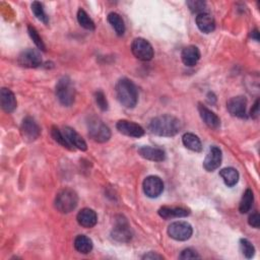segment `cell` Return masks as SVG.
Here are the masks:
<instances>
[{"mask_svg": "<svg viewBox=\"0 0 260 260\" xmlns=\"http://www.w3.org/2000/svg\"><path fill=\"white\" fill-rule=\"evenodd\" d=\"M138 153L143 158L152 161H162L166 158L165 150L157 147L141 146L138 148Z\"/></svg>", "mask_w": 260, "mask_h": 260, "instance_id": "obj_19", "label": "cell"}, {"mask_svg": "<svg viewBox=\"0 0 260 260\" xmlns=\"http://www.w3.org/2000/svg\"><path fill=\"white\" fill-rule=\"evenodd\" d=\"M197 27L204 34H209L215 28V20L214 18L207 12L199 13L195 18Z\"/></svg>", "mask_w": 260, "mask_h": 260, "instance_id": "obj_22", "label": "cell"}, {"mask_svg": "<svg viewBox=\"0 0 260 260\" xmlns=\"http://www.w3.org/2000/svg\"><path fill=\"white\" fill-rule=\"evenodd\" d=\"M116 98L119 103L127 109H132L138 101V92L136 85L128 78H121L115 86Z\"/></svg>", "mask_w": 260, "mask_h": 260, "instance_id": "obj_2", "label": "cell"}, {"mask_svg": "<svg viewBox=\"0 0 260 260\" xmlns=\"http://www.w3.org/2000/svg\"><path fill=\"white\" fill-rule=\"evenodd\" d=\"M54 204L59 212L69 213L74 210L78 204L77 193L70 188H64L57 193Z\"/></svg>", "mask_w": 260, "mask_h": 260, "instance_id": "obj_3", "label": "cell"}, {"mask_svg": "<svg viewBox=\"0 0 260 260\" xmlns=\"http://www.w3.org/2000/svg\"><path fill=\"white\" fill-rule=\"evenodd\" d=\"M51 135H52V137L54 138V140H55L56 142H58L60 145H62L63 147L67 148V149H69V150H73V149H74V148L70 145V143L67 141V139L65 138L63 132H62L59 128H57L56 126H53V127L51 128Z\"/></svg>", "mask_w": 260, "mask_h": 260, "instance_id": "obj_29", "label": "cell"}, {"mask_svg": "<svg viewBox=\"0 0 260 260\" xmlns=\"http://www.w3.org/2000/svg\"><path fill=\"white\" fill-rule=\"evenodd\" d=\"M144 194L149 198L158 197L164 191V182L157 176H148L142 183Z\"/></svg>", "mask_w": 260, "mask_h": 260, "instance_id": "obj_9", "label": "cell"}, {"mask_svg": "<svg viewBox=\"0 0 260 260\" xmlns=\"http://www.w3.org/2000/svg\"><path fill=\"white\" fill-rule=\"evenodd\" d=\"M259 115V100H256L255 104L253 105L251 111H250V116L253 118V119H256Z\"/></svg>", "mask_w": 260, "mask_h": 260, "instance_id": "obj_37", "label": "cell"}, {"mask_svg": "<svg viewBox=\"0 0 260 260\" xmlns=\"http://www.w3.org/2000/svg\"><path fill=\"white\" fill-rule=\"evenodd\" d=\"M248 222L251 226L255 228V229H259L260 226V215L258 212H254L249 216Z\"/></svg>", "mask_w": 260, "mask_h": 260, "instance_id": "obj_36", "label": "cell"}, {"mask_svg": "<svg viewBox=\"0 0 260 260\" xmlns=\"http://www.w3.org/2000/svg\"><path fill=\"white\" fill-rule=\"evenodd\" d=\"M112 238L118 242L127 243L132 239V231L126 218L118 216L115 226L112 231Z\"/></svg>", "mask_w": 260, "mask_h": 260, "instance_id": "obj_8", "label": "cell"}, {"mask_svg": "<svg viewBox=\"0 0 260 260\" xmlns=\"http://www.w3.org/2000/svg\"><path fill=\"white\" fill-rule=\"evenodd\" d=\"M221 150L219 147L212 145L209 147L208 152L203 160V168L207 172H213L215 171L221 164Z\"/></svg>", "mask_w": 260, "mask_h": 260, "instance_id": "obj_14", "label": "cell"}, {"mask_svg": "<svg viewBox=\"0 0 260 260\" xmlns=\"http://www.w3.org/2000/svg\"><path fill=\"white\" fill-rule=\"evenodd\" d=\"M31 11L32 13L35 14V16L40 20L42 21L43 23L47 24L49 22V17L47 16L45 10H44V7H43V4L38 2V1H35L31 3Z\"/></svg>", "mask_w": 260, "mask_h": 260, "instance_id": "obj_30", "label": "cell"}, {"mask_svg": "<svg viewBox=\"0 0 260 260\" xmlns=\"http://www.w3.org/2000/svg\"><path fill=\"white\" fill-rule=\"evenodd\" d=\"M27 31H28V35H29L30 39L34 41L35 45H36L40 50H42V51L45 52V51H46V46H45V44H44L42 38L40 37L38 30H37L34 26L28 25V26H27Z\"/></svg>", "mask_w": 260, "mask_h": 260, "instance_id": "obj_32", "label": "cell"}, {"mask_svg": "<svg viewBox=\"0 0 260 260\" xmlns=\"http://www.w3.org/2000/svg\"><path fill=\"white\" fill-rule=\"evenodd\" d=\"M17 62L22 67L36 68L42 64V56L36 49L28 48L19 54Z\"/></svg>", "mask_w": 260, "mask_h": 260, "instance_id": "obj_11", "label": "cell"}, {"mask_svg": "<svg viewBox=\"0 0 260 260\" xmlns=\"http://www.w3.org/2000/svg\"><path fill=\"white\" fill-rule=\"evenodd\" d=\"M229 113L237 118H245L247 110V100L243 95H237L230 99L226 103Z\"/></svg>", "mask_w": 260, "mask_h": 260, "instance_id": "obj_12", "label": "cell"}, {"mask_svg": "<svg viewBox=\"0 0 260 260\" xmlns=\"http://www.w3.org/2000/svg\"><path fill=\"white\" fill-rule=\"evenodd\" d=\"M192 234L193 229L187 221H174L168 226V235L176 241H187Z\"/></svg>", "mask_w": 260, "mask_h": 260, "instance_id": "obj_7", "label": "cell"}, {"mask_svg": "<svg viewBox=\"0 0 260 260\" xmlns=\"http://www.w3.org/2000/svg\"><path fill=\"white\" fill-rule=\"evenodd\" d=\"M131 52L141 61H149L154 55L152 46L143 38H136L133 40L131 44Z\"/></svg>", "mask_w": 260, "mask_h": 260, "instance_id": "obj_6", "label": "cell"}, {"mask_svg": "<svg viewBox=\"0 0 260 260\" xmlns=\"http://www.w3.org/2000/svg\"><path fill=\"white\" fill-rule=\"evenodd\" d=\"M89 137L100 143L107 142L111 138L110 128L99 118L92 117L87 123Z\"/></svg>", "mask_w": 260, "mask_h": 260, "instance_id": "obj_5", "label": "cell"}, {"mask_svg": "<svg viewBox=\"0 0 260 260\" xmlns=\"http://www.w3.org/2000/svg\"><path fill=\"white\" fill-rule=\"evenodd\" d=\"M76 219H77V222L79 223V225H81L85 229H90L96 224L98 215L93 209L85 207L78 211V213L76 215Z\"/></svg>", "mask_w": 260, "mask_h": 260, "instance_id": "obj_15", "label": "cell"}, {"mask_svg": "<svg viewBox=\"0 0 260 260\" xmlns=\"http://www.w3.org/2000/svg\"><path fill=\"white\" fill-rule=\"evenodd\" d=\"M20 133L26 141H35L41 134V128L34 118L27 116L21 122Z\"/></svg>", "mask_w": 260, "mask_h": 260, "instance_id": "obj_10", "label": "cell"}, {"mask_svg": "<svg viewBox=\"0 0 260 260\" xmlns=\"http://www.w3.org/2000/svg\"><path fill=\"white\" fill-rule=\"evenodd\" d=\"M187 5L189 7V9L196 14L199 13H203L206 12L205 11V7H206V3L204 1H200V0H192V1H187Z\"/></svg>", "mask_w": 260, "mask_h": 260, "instance_id": "obj_33", "label": "cell"}, {"mask_svg": "<svg viewBox=\"0 0 260 260\" xmlns=\"http://www.w3.org/2000/svg\"><path fill=\"white\" fill-rule=\"evenodd\" d=\"M116 128L120 133L129 137L139 138L144 135V129L140 125L128 120L118 121L116 124Z\"/></svg>", "mask_w": 260, "mask_h": 260, "instance_id": "obj_13", "label": "cell"}, {"mask_svg": "<svg viewBox=\"0 0 260 260\" xmlns=\"http://www.w3.org/2000/svg\"><path fill=\"white\" fill-rule=\"evenodd\" d=\"M108 21L111 26L115 29L118 36H122L125 32V23L123 18L116 12H110L108 14Z\"/></svg>", "mask_w": 260, "mask_h": 260, "instance_id": "obj_26", "label": "cell"}, {"mask_svg": "<svg viewBox=\"0 0 260 260\" xmlns=\"http://www.w3.org/2000/svg\"><path fill=\"white\" fill-rule=\"evenodd\" d=\"M253 201H254L253 191L250 188H247L242 196L241 201H240V205H239L240 212L247 213L251 209V207L253 205Z\"/></svg>", "mask_w": 260, "mask_h": 260, "instance_id": "obj_27", "label": "cell"}, {"mask_svg": "<svg viewBox=\"0 0 260 260\" xmlns=\"http://www.w3.org/2000/svg\"><path fill=\"white\" fill-rule=\"evenodd\" d=\"M183 144L190 150L200 152L202 150V144L199 137L193 133H185L182 137Z\"/></svg>", "mask_w": 260, "mask_h": 260, "instance_id": "obj_24", "label": "cell"}, {"mask_svg": "<svg viewBox=\"0 0 260 260\" xmlns=\"http://www.w3.org/2000/svg\"><path fill=\"white\" fill-rule=\"evenodd\" d=\"M55 93L61 105L70 107L75 100V88L72 80L68 76L61 77L56 83Z\"/></svg>", "mask_w": 260, "mask_h": 260, "instance_id": "obj_4", "label": "cell"}, {"mask_svg": "<svg viewBox=\"0 0 260 260\" xmlns=\"http://www.w3.org/2000/svg\"><path fill=\"white\" fill-rule=\"evenodd\" d=\"M0 104L1 108L6 113H12L17 106L16 98L14 93L6 87H2L0 90Z\"/></svg>", "mask_w": 260, "mask_h": 260, "instance_id": "obj_16", "label": "cell"}, {"mask_svg": "<svg viewBox=\"0 0 260 260\" xmlns=\"http://www.w3.org/2000/svg\"><path fill=\"white\" fill-rule=\"evenodd\" d=\"M77 20H78V23L85 29H88V30H93L95 25H94V22L92 21V19L88 16V14L83 10V9H78L77 11Z\"/></svg>", "mask_w": 260, "mask_h": 260, "instance_id": "obj_28", "label": "cell"}, {"mask_svg": "<svg viewBox=\"0 0 260 260\" xmlns=\"http://www.w3.org/2000/svg\"><path fill=\"white\" fill-rule=\"evenodd\" d=\"M74 248L81 254H88L92 250V241L85 235H78L74 239Z\"/></svg>", "mask_w": 260, "mask_h": 260, "instance_id": "obj_23", "label": "cell"}, {"mask_svg": "<svg viewBox=\"0 0 260 260\" xmlns=\"http://www.w3.org/2000/svg\"><path fill=\"white\" fill-rule=\"evenodd\" d=\"M219 176L222 178L228 187L235 186L239 181V173L234 168H224L219 171Z\"/></svg>", "mask_w": 260, "mask_h": 260, "instance_id": "obj_25", "label": "cell"}, {"mask_svg": "<svg viewBox=\"0 0 260 260\" xmlns=\"http://www.w3.org/2000/svg\"><path fill=\"white\" fill-rule=\"evenodd\" d=\"M142 259H164V257L154 252H148L147 254L142 256Z\"/></svg>", "mask_w": 260, "mask_h": 260, "instance_id": "obj_38", "label": "cell"}, {"mask_svg": "<svg viewBox=\"0 0 260 260\" xmlns=\"http://www.w3.org/2000/svg\"><path fill=\"white\" fill-rule=\"evenodd\" d=\"M181 58L183 63L186 66H189V67L195 66L200 59V51L196 46H193V45L187 46L182 50Z\"/></svg>", "mask_w": 260, "mask_h": 260, "instance_id": "obj_20", "label": "cell"}, {"mask_svg": "<svg viewBox=\"0 0 260 260\" xmlns=\"http://www.w3.org/2000/svg\"><path fill=\"white\" fill-rule=\"evenodd\" d=\"M63 134L65 136V138L67 139V141L70 143V145L74 148H77L79 150H86L87 148V145H86V142L84 141V139L71 127H64L63 129Z\"/></svg>", "mask_w": 260, "mask_h": 260, "instance_id": "obj_17", "label": "cell"}, {"mask_svg": "<svg viewBox=\"0 0 260 260\" xmlns=\"http://www.w3.org/2000/svg\"><path fill=\"white\" fill-rule=\"evenodd\" d=\"M251 37H252V39H255V41L259 42V32H258V29L255 28V29L252 31Z\"/></svg>", "mask_w": 260, "mask_h": 260, "instance_id": "obj_39", "label": "cell"}, {"mask_svg": "<svg viewBox=\"0 0 260 260\" xmlns=\"http://www.w3.org/2000/svg\"><path fill=\"white\" fill-rule=\"evenodd\" d=\"M198 112H199V115H200L201 119L203 120V122L209 128L217 129L220 126V119L218 118V116L215 113H213L211 110H209L208 108L203 106L202 104L198 105Z\"/></svg>", "mask_w": 260, "mask_h": 260, "instance_id": "obj_18", "label": "cell"}, {"mask_svg": "<svg viewBox=\"0 0 260 260\" xmlns=\"http://www.w3.org/2000/svg\"><path fill=\"white\" fill-rule=\"evenodd\" d=\"M94 100H95V103L96 105L99 106V108L102 110V111H106L108 110V102H107V99L104 94V92L102 90H98L95 91L94 93Z\"/></svg>", "mask_w": 260, "mask_h": 260, "instance_id": "obj_34", "label": "cell"}, {"mask_svg": "<svg viewBox=\"0 0 260 260\" xmlns=\"http://www.w3.org/2000/svg\"><path fill=\"white\" fill-rule=\"evenodd\" d=\"M240 250L246 258H252L255 253V248L252 243L247 239L240 240Z\"/></svg>", "mask_w": 260, "mask_h": 260, "instance_id": "obj_31", "label": "cell"}, {"mask_svg": "<svg viewBox=\"0 0 260 260\" xmlns=\"http://www.w3.org/2000/svg\"><path fill=\"white\" fill-rule=\"evenodd\" d=\"M180 259L182 260H186V259H199L200 255H198V253L191 249V248H187L185 250H183L179 256Z\"/></svg>", "mask_w": 260, "mask_h": 260, "instance_id": "obj_35", "label": "cell"}, {"mask_svg": "<svg viewBox=\"0 0 260 260\" xmlns=\"http://www.w3.org/2000/svg\"><path fill=\"white\" fill-rule=\"evenodd\" d=\"M181 127L180 120L172 115L157 116L148 124V129L152 134L164 137L175 136L179 133Z\"/></svg>", "mask_w": 260, "mask_h": 260, "instance_id": "obj_1", "label": "cell"}, {"mask_svg": "<svg viewBox=\"0 0 260 260\" xmlns=\"http://www.w3.org/2000/svg\"><path fill=\"white\" fill-rule=\"evenodd\" d=\"M158 215L165 219L178 218V217H186L190 214V210L184 207H171V206H162L158 209Z\"/></svg>", "mask_w": 260, "mask_h": 260, "instance_id": "obj_21", "label": "cell"}]
</instances>
